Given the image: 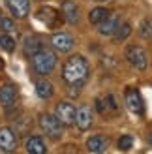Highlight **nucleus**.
Returning a JSON list of instances; mask_svg holds the SVG:
<instances>
[{
  "label": "nucleus",
  "instance_id": "nucleus-10",
  "mask_svg": "<svg viewBox=\"0 0 152 154\" xmlns=\"http://www.w3.org/2000/svg\"><path fill=\"white\" fill-rule=\"evenodd\" d=\"M17 147V135L10 126L0 128V150L4 152H13Z\"/></svg>",
  "mask_w": 152,
  "mask_h": 154
},
{
  "label": "nucleus",
  "instance_id": "nucleus-26",
  "mask_svg": "<svg viewBox=\"0 0 152 154\" xmlns=\"http://www.w3.org/2000/svg\"><path fill=\"white\" fill-rule=\"evenodd\" d=\"M148 143L152 145V132H150V135H148Z\"/></svg>",
  "mask_w": 152,
  "mask_h": 154
},
{
  "label": "nucleus",
  "instance_id": "nucleus-2",
  "mask_svg": "<svg viewBox=\"0 0 152 154\" xmlns=\"http://www.w3.org/2000/svg\"><path fill=\"white\" fill-rule=\"evenodd\" d=\"M40 128L43 130L45 135L53 137V139H58L62 135V130H64V124L58 120L56 115H51V113H43L40 117Z\"/></svg>",
  "mask_w": 152,
  "mask_h": 154
},
{
  "label": "nucleus",
  "instance_id": "nucleus-19",
  "mask_svg": "<svg viewBox=\"0 0 152 154\" xmlns=\"http://www.w3.org/2000/svg\"><path fill=\"white\" fill-rule=\"evenodd\" d=\"M109 10L107 8H102V6H98V8H94V10H90V13H88V21L92 23L94 26H98L100 23H103L105 19L109 17Z\"/></svg>",
  "mask_w": 152,
  "mask_h": 154
},
{
  "label": "nucleus",
  "instance_id": "nucleus-3",
  "mask_svg": "<svg viewBox=\"0 0 152 154\" xmlns=\"http://www.w3.org/2000/svg\"><path fill=\"white\" fill-rule=\"evenodd\" d=\"M32 64H34L38 73L47 75V73H51L53 70H55V66H56V55L51 53V51H40L32 58Z\"/></svg>",
  "mask_w": 152,
  "mask_h": 154
},
{
  "label": "nucleus",
  "instance_id": "nucleus-12",
  "mask_svg": "<svg viewBox=\"0 0 152 154\" xmlns=\"http://www.w3.org/2000/svg\"><path fill=\"white\" fill-rule=\"evenodd\" d=\"M60 8H62V17L66 19V23H70V25H77L79 19H81L79 6L75 2H71V0H64Z\"/></svg>",
  "mask_w": 152,
  "mask_h": 154
},
{
  "label": "nucleus",
  "instance_id": "nucleus-23",
  "mask_svg": "<svg viewBox=\"0 0 152 154\" xmlns=\"http://www.w3.org/2000/svg\"><path fill=\"white\" fill-rule=\"evenodd\" d=\"M139 36L145 38V40L152 38V19H143L139 23Z\"/></svg>",
  "mask_w": 152,
  "mask_h": 154
},
{
  "label": "nucleus",
  "instance_id": "nucleus-7",
  "mask_svg": "<svg viewBox=\"0 0 152 154\" xmlns=\"http://www.w3.org/2000/svg\"><path fill=\"white\" fill-rule=\"evenodd\" d=\"M51 45L55 47L58 53H70L75 47V40L71 34H66V32H58L51 38Z\"/></svg>",
  "mask_w": 152,
  "mask_h": 154
},
{
  "label": "nucleus",
  "instance_id": "nucleus-21",
  "mask_svg": "<svg viewBox=\"0 0 152 154\" xmlns=\"http://www.w3.org/2000/svg\"><path fill=\"white\" fill-rule=\"evenodd\" d=\"M117 147H118V150H122V152L132 150V147H133V135H130V134L120 135L118 141H117Z\"/></svg>",
  "mask_w": 152,
  "mask_h": 154
},
{
  "label": "nucleus",
  "instance_id": "nucleus-14",
  "mask_svg": "<svg viewBox=\"0 0 152 154\" xmlns=\"http://www.w3.org/2000/svg\"><path fill=\"white\" fill-rule=\"evenodd\" d=\"M75 124H77L81 132H85V130L92 126V111H90V107H87V105L79 107L77 113H75Z\"/></svg>",
  "mask_w": 152,
  "mask_h": 154
},
{
  "label": "nucleus",
  "instance_id": "nucleus-24",
  "mask_svg": "<svg viewBox=\"0 0 152 154\" xmlns=\"http://www.w3.org/2000/svg\"><path fill=\"white\" fill-rule=\"evenodd\" d=\"M130 32H132L130 23H120V26H118V30H117L115 38H117V40H126V38L130 36Z\"/></svg>",
  "mask_w": 152,
  "mask_h": 154
},
{
  "label": "nucleus",
  "instance_id": "nucleus-15",
  "mask_svg": "<svg viewBox=\"0 0 152 154\" xmlns=\"http://www.w3.org/2000/svg\"><path fill=\"white\" fill-rule=\"evenodd\" d=\"M107 149V137L105 135H92L87 139V150L90 154H103Z\"/></svg>",
  "mask_w": 152,
  "mask_h": 154
},
{
  "label": "nucleus",
  "instance_id": "nucleus-17",
  "mask_svg": "<svg viewBox=\"0 0 152 154\" xmlns=\"http://www.w3.org/2000/svg\"><path fill=\"white\" fill-rule=\"evenodd\" d=\"M23 49H25V55H26V57L34 58L40 51H43V45H41V42L38 40V38L30 36V38H26V40H25V45H23Z\"/></svg>",
  "mask_w": 152,
  "mask_h": 154
},
{
  "label": "nucleus",
  "instance_id": "nucleus-5",
  "mask_svg": "<svg viewBox=\"0 0 152 154\" xmlns=\"http://www.w3.org/2000/svg\"><path fill=\"white\" fill-rule=\"evenodd\" d=\"M96 109L100 115H103V117H111V115H117L118 113V102L115 94H105L102 98L96 100Z\"/></svg>",
  "mask_w": 152,
  "mask_h": 154
},
{
  "label": "nucleus",
  "instance_id": "nucleus-13",
  "mask_svg": "<svg viewBox=\"0 0 152 154\" xmlns=\"http://www.w3.org/2000/svg\"><path fill=\"white\" fill-rule=\"evenodd\" d=\"M120 23H122V21H120L118 15H109L103 23L98 25V32H100L102 36H115L118 26H120Z\"/></svg>",
  "mask_w": 152,
  "mask_h": 154
},
{
  "label": "nucleus",
  "instance_id": "nucleus-22",
  "mask_svg": "<svg viewBox=\"0 0 152 154\" xmlns=\"http://www.w3.org/2000/svg\"><path fill=\"white\" fill-rule=\"evenodd\" d=\"M0 49L6 53H13L15 51V40L10 34H0Z\"/></svg>",
  "mask_w": 152,
  "mask_h": 154
},
{
  "label": "nucleus",
  "instance_id": "nucleus-18",
  "mask_svg": "<svg viewBox=\"0 0 152 154\" xmlns=\"http://www.w3.org/2000/svg\"><path fill=\"white\" fill-rule=\"evenodd\" d=\"M26 152L28 154H47V147H45V143H43L41 137L32 135L26 141Z\"/></svg>",
  "mask_w": 152,
  "mask_h": 154
},
{
  "label": "nucleus",
  "instance_id": "nucleus-27",
  "mask_svg": "<svg viewBox=\"0 0 152 154\" xmlns=\"http://www.w3.org/2000/svg\"><path fill=\"white\" fill-rule=\"evenodd\" d=\"M2 17H4V15H2V11H0V19H2Z\"/></svg>",
  "mask_w": 152,
  "mask_h": 154
},
{
  "label": "nucleus",
  "instance_id": "nucleus-8",
  "mask_svg": "<svg viewBox=\"0 0 152 154\" xmlns=\"http://www.w3.org/2000/svg\"><path fill=\"white\" fill-rule=\"evenodd\" d=\"M75 113H77V109H75V105H71L70 102H60L56 105V117L64 126L75 124Z\"/></svg>",
  "mask_w": 152,
  "mask_h": 154
},
{
  "label": "nucleus",
  "instance_id": "nucleus-16",
  "mask_svg": "<svg viewBox=\"0 0 152 154\" xmlns=\"http://www.w3.org/2000/svg\"><path fill=\"white\" fill-rule=\"evenodd\" d=\"M38 19L43 21L45 26H55L58 23V13H56L55 8L43 6V8H40V11H38Z\"/></svg>",
  "mask_w": 152,
  "mask_h": 154
},
{
  "label": "nucleus",
  "instance_id": "nucleus-1",
  "mask_svg": "<svg viewBox=\"0 0 152 154\" xmlns=\"http://www.w3.org/2000/svg\"><path fill=\"white\" fill-rule=\"evenodd\" d=\"M87 77H88V62L85 57L75 55L66 60L62 68V79L68 85H83Z\"/></svg>",
  "mask_w": 152,
  "mask_h": 154
},
{
  "label": "nucleus",
  "instance_id": "nucleus-25",
  "mask_svg": "<svg viewBox=\"0 0 152 154\" xmlns=\"http://www.w3.org/2000/svg\"><path fill=\"white\" fill-rule=\"evenodd\" d=\"M0 26H2L6 32H10V30H13V28H15L13 21H11V19H8V17H2V19H0Z\"/></svg>",
  "mask_w": 152,
  "mask_h": 154
},
{
  "label": "nucleus",
  "instance_id": "nucleus-4",
  "mask_svg": "<svg viewBox=\"0 0 152 154\" xmlns=\"http://www.w3.org/2000/svg\"><path fill=\"white\" fill-rule=\"evenodd\" d=\"M126 60L135 70H147V66H148V55L141 45H128L126 47Z\"/></svg>",
  "mask_w": 152,
  "mask_h": 154
},
{
  "label": "nucleus",
  "instance_id": "nucleus-9",
  "mask_svg": "<svg viewBox=\"0 0 152 154\" xmlns=\"http://www.w3.org/2000/svg\"><path fill=\"white\" fill-rule=\"evenodd\" d=\"M4 4L8 8V11H10L15 19H25L30 11L28 0H4Z\"/></svg>",
  "mask_w": 152,
  "mask_h": 154
},
{
  "label": "nucleus",
  "instance_id": "nucleus-28",
  "mask_svg": "<svg viewBox=\"0 0 152 154\" xmlns=\"http://www.w3.org/2000/svg\"><path fill=\"white\" fill-rule=\"evenodd\" d=\"M96 2H105V0H96Z\"/></svg>",
  "mask_w": 152,
  "mask_h": 154
},
{
  "label": "nucleus",
  "instance_id": "nucleus-11",
  "mask_svg": "<svg viewBox=\"0 0 152 154\" xmlns=\"http://www.w3.org/2000/svg\"><path fill=\"white\" fill-rule=\"evenodd\" d=\"M17 98H19V92H17V87L11 83H6L0 87V105L2 107H11L15 105V102H17Z\"/></svg>",
  "mask_w": 152,
  "mask_h": 154
},
{
  "label": "nucleus",
  "instance_id": "nucleus-6",
  "mask_svg": "<svg viewBox=\"0 0 152 154\" xmlns=\"http://www.w3.org/2000/svg\"><path fill=\"white\" fill-rule=\"evenodd\" d=\"M126 107L133 115H143L145 113V102L141 98V92L137 88H128L126 90Z\"/></svg>",
  "mask_w": 152,
  "mask_h": 154
},
{
  "label": "nucleus",
  "instance_id": "nucleus-20",
  "mask_svg": "<svg viewBox=\"0 0 152 154\" xmlns=\"http://www.w3.org/2000/svg\"><path fill=\"white\" fill-rule=\"evenodd\" d=\"M34 88H36V94L40 96L41 100H47V98H51L53 96V92H55V88H53V85L49 83V81H36V85H34Z\"/></svg>",
  "mask_w": 152,
  "mask_h": 154
}]
</instances>
